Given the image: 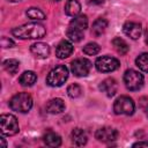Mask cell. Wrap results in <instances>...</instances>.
I'll return each instance as SVG.
<instances>
[{
    "label": "cell",
    "instance_id": "cell-1",
    "mask_svg": "<svg viewBox=\"0 0 148 148\" xmlns=\"http://www.w3.org/2000/svg\"><path fill=\"white\" fill-rule=\"evenodd\" d=\"M12 34L21 39H38L45 36L46 29L43 24L37 22L25 23L20 27H16L12 30Z\"/></svg>",
    "mask_w": 148,
    "mask_h": 148
},
{
    "label": "cell",
    "instance_id": "cell-2",
    "mask_svg": "<svg viewBox=\"0 0 148 148\" xmlns=\"http://www.w3.org/2000/svg\"><path fill=\"white\" fill-rule=\"evenodd\" d=\"M9 106L13 111L25 113L32 108V98L28 92H18L12 97Z\"/></svg>",
    "mask_w": 148,
    "mask_h": 148
},
{
    "label": "cell",
    "instance_id": "cell-3",
    "mask_svg": "<svg viewBox=\"0 0 148 148\" xmlns=\"http://www.w3.org/2000/svg\"><path fill=\"white\" fill-rule=\"evenodd\" d=\"M68 77V69L64 65H59L51 69L46 77V83L51 87H60L62 86Z\"/></svg>",
    "mask_w": 148,
    "mask_h": 148
},
{
    "label": "cell",
    "instance_id": "cell-4",
    "mask_svg": "<svg viewBox=\"0 0 148 148\" xmlns=\"http://www.w3.org/2000/svg\"><path fill=\"white\" fill-rule=\"evenodd\" d=\"M124 82L128 90L136 91L143 86V75L134 69H127L124 74Z\"/></svg>",
    "mask_w": 148,
    "mask_h": 148
},
{
    "label": "cell",
    "instance_id": "cell-5",
    "mask_svg": "<svg viewBox=\"0 0 148 148\" xmlns=\"http://www.w3.org/2000/svg\"><path fill=\"white\" fill-rule=\"evenodd\" d=\"M0 130L3 135H14L18 132V123L13 114H1L0 117Z\"/></svg>",
    "mask_w": 148,
    "mask_h": 148
},
{
    "label": "cell",
    "instance_id": "cell-6",
    "mask_svg": "<svg viewBox=\"0 0 148 148\" xmlns=\"http://www.w3.org/2000/svg\"><path fill=\"white\" fill-rule=\"evenodd\" d=\"M135 105L131 97L128 96H120L116 99L113 104V111L116 114H126L130 116L134 112Z\"/></svg>",
    "mask_w": 148,
    "mask_h": 148
},
{
    "label": "cell",
    "instance_id": "cell-7",
    "mask_svg": "<svg viewBox=\"0 0 148 148\" xmlns=\"http://www.w3.org/2000/svg\"><path fill=\"white\" fill-rule=\"evenodd\" d=\"M95 66H96L97 71H99L102 73H109V72L116 71L119 67V61L113 57L104 56V57L97 58Z\"/></svg>",
    "mask_w": 148,
    "mask_h": 148
},
{
    "label": "cell",
    "instance_id": "cell-8",
    "mask_svg": "<svg viewBox=\"0 0 148 148\" xmlns=\"http://www.w3.org/2000/svg\"><path fill=\"white\" fill-rule=\"evenodd\" d=\"M72 72L76 76H86L89 74L91 68V62L86 58H79L72 61L71 64Z\"/></svg>",
    "mask_w": 148,
    "mask_h": 148
},
{
    "label": "cell",
    "instance_id": "cell-9",
    "mask_svg": "<svg viewBox=\"0 0 148 148\" xmlns=\"http://www.w3.org/2000/svg\"><path fill=\"white\" fill-rule=\"evenodd\" d=\"M96 139L102 142H112L118 138V131L112 127H102L96 131Z\"/></svg>",
    "mask_w": 148,
    "mask_h": 148
},
{
    "label": "cell",
    "instance_id": "cell-10",
    "mask_svg": "<svg viewBox=\"0 0 148 148\" xmlns=\"http://www.w3.org/2000/svg\"><path fill=\"white\" fill-rule=\"evenodd\" d=\"M123 30L126 36L131 37L132 39H138L142 34V28L140 23L136 22H126L123 27Z\"/></svg>",
    "mask_w": 148,
    "mask_h": 148
},
{
    "label": "cell",
    "instance_id": "cell-11",
    "mask_svg": "<svg viewBox=\"0 0 148 148\" xmlns=\"http://www.w3.org/2000/svg\"><path fill=\"white\" fill-rule=\"evenodd\" d=\"M30 51L31 53L36 57V58H39V59H45L49 54H50V46L46 44V43H42V42H38V43H35L30 46Z\"/></svg>",
    "mask_w": 148,
    "mask_h": 148
},
{
    "label": "cell",
    "instance_id": "cell-12",
    "mask_svg": "<svg viewBox=\"0 0 148 148\" xmlns=\"http://www.w3.org/2000/svg\"><path fill=\"white\" fill-rule=\"evenodd\" d=\"M99 89H101L106 96L112 97V96H114V94L117 92L118 84H117V82H116L114 79H112V77H108V79H105L104 81L101 82V84H99Z\"/></svg>",
    "mask_w": 148,
    "mask_h": 148
},
{
    "label": "cell",
    "instance_id": "cell-13",
    "mask_svg": "<svg viewBox=\"0 0 148 148\" xmlns=\"http://www.w3.org/2000/svg\"><path fill=\"white\" fill-rule=\"evenodd\" d=\"M73 45L68 42V40H61L57 47H56V56L59 58V59H65L67 57H69L73 52Z\"/></svg>",
    "mask_w": 148,
    "mask_h": 148
},
{
    "label": "cell",
    "instance_id": "cell-14",
    "mask_svg": "<svg viewBox=\"0 0 148 148\" xmlns=\"http://www.w3.org/2000/svg\"><path fill=\"white\" fill-rule=\"evenodd\" d=\"M45 109H46V112L51 114H58L65 110V103L61 98H52L46 103Z\"/></svg>",
    "mask_w": 148,
    "mask_h": 148
},
{
    "label": "cell",
    "instance_id": "cell-15",
    "mask_svg": "<svg viewBox=\"0 0 148 148\" xmlns=\"http://www.w3.org/2000/svg\"><path fill=\"white\" fill-rule=\"evenodd\" d=\"M71 138H72V142L75 146H79V147L80 146H84L87 143V140H88L87 133L82 128H74L72 131Z\"/></svg>",
    "mask_w": 148,
    "mask_h": 148
},
{
    "label": "cell",
    "instance_id": "cell-16",
    "mask_svg": "<svg viewBox=\"0 0 148 148\" xmlns=\"http://www.w3.org/2000/svg\"><path fill=\"white\" fill-rule=\"evenodd\" d=\"M87 27H88V18L86 15H77L69 23V28H73L80 31H84Z\"/></svg>",
    "mask_w": 148,
    "mask_h": 148
},
{
    "label": "cell",
    "instance_id": "cell-17",
    "mask_svg": "<svg viewBox=\"0 0 148 148\" xmlns=\"http://www.w3.org/2000/svg\"><path fill=\"white\" fill-rule=\"evenodd\" d=\"M81 10V5L77 0H68L65 5V13L68 16H77Z\"/></svg>",
    "mask_w": 148,
    "mask_h": 148
},
{
    "label": "cell",
    "instance_id": "cell-18",
    "mask_svg": "<svg viewBox=\"0 0 148 148\" xmlns=\"http://www.w3.org/2000/svg\"><path fill=\"white\" fill-rule=\"evenodd\" d=\"M44 142L49 147H59L61 145V138L54 132H47L44 136Z\"/></svg>",
    "mask_w": 148,
    "mask_h": 148
},
{
    "label": "cell",
    "instance_id": "cell-19",
    "mask_svg": "<svg viewBox=\"0 0 148 148\" xmlns=\"http://www.w3.org/2000/svg\"><path fill=\"white\" fill-rule=\"evenodd\" d=\"M36 80H37V75H36L34 72H31V71L24 72V73L20 76V79H18L20 83H21L23 87H31V86L36 82Z\"/></svg>",
    "mask_w": 148,
    "mask_h": 148
},
{
    "label": "cell",
    "instance_id": "cell-20",
    "mask_svg": "<svg viewBox=\"0 0 148 148\" xmlns=\"http://www.w3.org/2000/svg\"><path fill=\"white\" fill-rule=\"evenodd\" d=\"M106 27H108V21H106V20H104V18H97V20L94 22V24H92L91 34H92L94 36L98 37V36H101V35L105 31Z\"/></svg>",
    "mask_w": 148,
    "mask_h": 148
},
{
    "label": "cell",
    "instance_id": "cell-21",
    "mask_svg": "<svg viewBox=\"0 0 148 148\" xmlns=\"http://www.w3.org/2000/svg\"><path fill=\"white\" fill-rule=\"evenodd\" d=\"M112 45H113V47H114V50L119 53V54H125V53H127L128 52V44L123 39V38H120V37H117V38H114L113 40H112Z\"/></svg>",
    "mask_w": 148,
    "mask_h": 148
},
{
    "label": "cell",
    "instance_id": "cell-22",
    "mask_svg": "<svg viewBox=\"0 0 148 148\" xmlns=\"http://www.w3.org/2000/svg\"><path fill=\"white\" fill-rule=\"evenodd\" d=\"M3 68L9 73V74H15L18 71L20 62L16 59H7L3 61Z\"/></svg>",
    "mask_w": 148,
    "mask_h": 148
},
{
    "label": "cell",
    "instance_id": "cell-23",
    "mask_svg": "<svg viewBox=\"0 0 148 148\" xmlns=\"http://www.w3.org/2000/svg\"><path fill=\"white\" fill-rule=\"evenodd\" d=\"M135 64L136 66L143 71V72H148V52L141 53L136 59H135Z\"/></svg>",
    "mask_w": 148,
    "mask_h": 148
},
{
    "label": "cell",
    "instance_id": "cell-24",
    "mask_svg": "<svg viewBox=\"0 0 148 148\" xmlns=\"http://www.w3.org/2000/svg\"><path fill=\"white\" fill-rule=\"evenodd\" d=\"M25 14H27V16H28L29 18L36 20V21H37V20H44V18H45V14H44L40 9L35 8V7H31V8L27 9Z\"/></svg>",
    "mask_w": 148,
    "mask_h": 148
},
{
    "label": "cell",
    "instance_id": "cell-25",
    "mask_svg": "<svg viewBox=\"0 0 148 148\" xmlns=\"http://www.w3.org/2000/svg\"><path fill=\"white\" fill-rule=\"evenodd\" d=\"M66 35H67L69 40L75 42V43L80 42L83 38V31H80V30H76V29H73V28H69V27L66 31Z\"/></svg>",
    "mask_w": 148,
    "mask_h": 148
},
{
    "label": "cell",
    "instance_id": "cell-26",
    "mask_svg": "<svg viewBox=\"0 0 148 148\" xmlns=\"http://www.w3.org/2000/svg\"><path fill=\"white\" fill-rule=\"evenodd\" d=\"M81 92H82V89H81V87H80L79 84H76V83H73V84L68 86V88H67V94H68V96L72 97V98H76V97L81 96Z\"/></svg>",
    "mask_w": 148,
    "mask_h": 148
},
{
    "label": "cell",
    "instance_id": "cell-27",
    "mask_svg": "<svg viewBox=\"0 0 148 148\" xmlns=\"http://www.w3.org/2000/svg\"><path fill=\"white\" fill-rule=\"evenodd\" d=\"M99 50H101V47L96 43H88L83 47V52L86 54H88V56H95V54H97L99 52Z\"/></svg>",
    "mask_w": 148,
    "mask_h": 148
},
{
    "label": "cell",
    "instance_id": "cell-28",
    "mask_svg": "<svg viewBox=\"0 0 148 148\" xmlns=\"http://www.w3.org/2000/svg\"><path fill=\"white\" fill-rule=\"evenodd\" d=\"M140 108L145 111V113L148 117V97H142L140 98Z\"/></svg>",
    "mask_w": 148,
    "mask_h": 148
},
{
    "label": "cell",
    "instance_id": "cell-29",
    "mask_svg": "<svg viewBox=\"0 0 148 148\" xmlns=\"http://www.w3.org/2000/svg\"><path fill=\"white\" fill-rule=\"evenodd\" d=\"M1 45H2V47H12V46H14V42L7 37H2Z\"/></svg>",
    "mask_w": 148,
    "mask_h": 148
},
{
    "label": "cell",
    "instance_id": "cell-30",
    "mask_svg": "<svg viewBox=\"0 0 148 148\" xmlns=\"http://www.w3.org/2000/svg\"><path fill=\"white\" fill-rule=\"evenodd\" d=\"M133 147H148V141H139L133 145Z\"/></svg>",
    "mask_w": 148,
    "mask_h": 148
},
{
    "label": "cell",
    "instance_id": "cell-31",
    "mask_svg": "<svg viewBox=\"0 0 148 148\" xmlns=\"http://www.w3.org/2000/svg\"><path fill=\"white\" fill-rule=\"evenodd\" d=\"M92 3H95V5H101V3H103V1L104 0H90Z\"/></svg>",
    "mask_w": 148,
    "mask_h": 148
},
{
    "label": "cell",
    "instance_id": "cell-32",
    "mask_svg": "<svg viewBox=\"0 0 148 148\" xmlns=\"http://www.w3.org/2000/svg\"><path fill=\"white\" fill-rule=\"evenodd\" d=\"M146 43L148 44V30H147V32H146Z\"/></svg>",
    "mask_w": 148,
    "mask_h": 148
},
{
    "label": "cell",
    "instance_id": "cell-33",
    "mask_svg": "<svg viewBox=\"0 0 148 148\" xmlns=\"http://www.w3.org/2000/svg\"><path fill=\"white\" fill-rule=\"evenodd\" d=\"M8 1H12V2H16V1H20V0H8Z\"/></svg>",
    "mask_w": 148,
    "mask_h": 148
},
{
    "label": "cell",
    "instance_id": "cell-34",
    "mask_svg": "<svg viewBox=\"0 0 148 148\" xmlns=\"http://www.w3.org/2000/svg\"><path fill=\"white\" fill-rule=\"evenodd\" d=\"M53 1H59V0H53Z\"/></svg>",
    "mask_w": 148,
    "mask_h": 148
}]
</instances>
